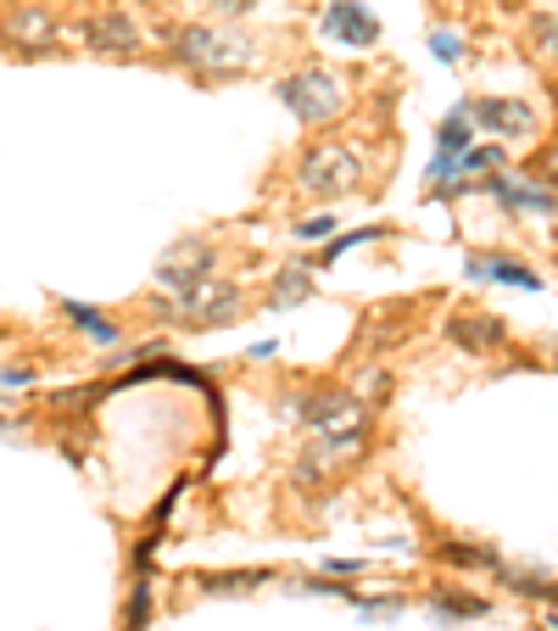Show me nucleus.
Listing matches in <instances>:
<instances>
[{"label":"nucleus","mask_w":558,"mask_h":631,"mask_svg":"<svg viewBox=\"0 0 558 631\" xmlns=\"http://www.w3.org/2000/svg\"><path fill=\"white\" fill-rule=\"evenodd\" d=\"M363 459H368V430H352V436H308V447L291 459V486H297V492H324V486H335L341 475H352Z\"/></svg>","instance_id":"obj_5"},{"label":"nucleus","mask_w":558,"mask_h":631,"mask_svg":"<svg viewBox=\"0 0 558 631\" xmlns=\"http://www.w3.org/2000/svg\"><path fill=\"white\" fill-rule=\"evenodd\" d=\"M273 96H279V107H286L302 129H324V124H335V118L346 113L352 84H346L335 67H324V62H302V67H291V73H279Z\"/></svg>","instance_id":"obj_3"},{"label":"nucleus","mask_w":558,"mask_h":631,"mask_svg":"<svg viewBox=\"0 0 558 631\" xmlns=\"http://www.w3.org/2000/svg\"><path fill=\"white\" fill-rule=\"evenodd\" d=\"M62 313H67V324L73 330H84L89 341H101V346H112L124 330H118V319H107L101 308H89V302H62Z\"/></svg>","instance_id":"obj_17"},{"label":"nucleus","mask_w":558,"mask_h":631,"mask_svg":"<svg viewBox=\"0 0 558 631\" xmlns=\"http://www.w3.org/2000/svg\"><path fill=\"white\" fill-rule=\"evenodd\" d=\"M146 620H151V581H146V570H140V581L129 587V609H124V631H146Z\"/></svg>","instance_id":"obj_23"},{"label":"nucleus","mask_w":558,"mask_h":631,"mask_svg":"<svg viewBox=\"0 0 558 631\" xmlns=\"http://www.w3.org/2000/svg\"><path fill=\"white\" fill-rule=\"evenodd\" d=\"M279 414L308 425L313 436H352V430H368V408L346 392V386H291V392H279Z\"/></svg>","instance_id":"obj_4"},{"label":"nucleus","mask_w":558,"mask_h":631,"mask_svg":"<svg viewBox=\"0 0 558 631\" xmlns=\"http://www.w3.org/2000/svg\"><path fill=\"white\" fill-rule=\"evenodd\" d=\"M213 275H218V240H207V235H184L157 257V291H168V297H184Z\"/></svg>","instance_id":"obj_9"},{"label":"nucleus","mask_w":558,"mask_h":631,"mask_svg":"<svg viewBox=\"0 0 558 631\" xmlns=\"http://www.w3.org/2000/svg\"><path fill=\"white\" fill-rule=\"evenodd\" d=\"M470 275L497 280V286H519V291H541V275H536L530 263H519V257H497V252H475V257H470Z\"/></svg>","instance_id":"obj_13"},{"label":"nucleus","mask_w":558,"mask_h":631,"mask_svg":"<svg viewBox=\"0 0 558 631\" xmlns=\"http://www.w3.org/2000/svg\"><path fill=\"white\" fill-rule=\"evenodd\" d=\"M363 179H368V157H363L357 140L324 135V140H308L302 157H297V191L308 202L335 207V202H346V196L363 191Z\"/></svg>","instance_id":"obj_2"},{"label":"nucleus","mask_w":558,"mask_h":631,"mask_svg":"<svg viewBox=\"0 0 558 631\" xmlns=\"http://www.w3.org/2000/svg\"><path fill=\"white\" fill-rule=\"evenodd\" d=\"M319 29H324L335 45H346V51H368V45L380 40V23H375V12H368L363 0H330L324 18H319Z\"/></svg>","instance_id":"obj_12"},{"label":"nucleus","mask_w":558,"mask_h":631,"mask_svg":"<svg viewBox=\"0 0 558 631\" xmlns=\"http://www.w3.org/2000/svg\"><path fill=\"white\" fill-rule=\"evenodd\" d=\"M335 229H341V224H335V213H319V218H302L291 235H297L302 246H330V240H335Z\"/></svg>","instance_id":"obj_24"},{"label":"nucleus","mask_w":558,"mask_h":631,"mask_svg":"<svg viewBox=\"0 0 558 631\" xmlns=\"http://www.w3.org/2000/svg\"><path fill=\"white\" fill-rule=\"evenodd\" d=\"M257 581H268V570H224V576H196V587H202V592H246V587H257Z\"/></svg>","instance_id":"obj_22"},{"label":"nucleus","mask_w":558,"mask_h":631,"mask_svg":"<svg viewBox=\"0 0 558 631\" xmlns=\"http://www.w3.org/2000/svg\"><path fill=\"white\" fill-rule=\"evenodd\" d=\"M375 235H380V229H346V235H335V240H330V246L319 252V263H335V257H346L352 246H363V240H375Z\"/></svg>","instance_id":"obj_26"},{"label":"nucleus","mask_w":558,"mask_h":631,"mask_svg":"<svg viewBox=\"0 0 558 631\" xmlns=\"http://www.w3.org/2000/svg\"><path fill=\"white\" fill-rule=\"evenodd\" d=\"M547 625H552V631H558V609H552V614H547Z\"/></svg>","instance_id":"obj_32"},{"label":"nucleus","mask_w":558,"mask_h":631,"mask_svg":"<svg viewBox=\"0 0 558 631\" xmlns=\"http://www.w3.org/2000/svg\"><path fill=\"white\" fill-rule=\"evenodd\" d=\"M470 118H475V129H486L497 146H508V140H536V113L525 107V101H514V96H475L470 101Z\"/></svg>","instance_id":"obj_11"},{"label":"nucleus","mask_w":558,"mask_h":631,"mask_svg":"<svg viewBox=\"0 0 558 631\" xmlns=\"http://www.w3.org/2000/svg\"><path fill=\"white\" fill-rule=\"evenodd\" d=\"M162 313H168V319H179L184 330H224V324H235V319L246 313V291H240L235 280L213 275V280L191 286L184 297H168V302H162Z\"/></svg>","instance_id":"obj_6"},{"label":"nucleus","mask_w":558,"mask_h":631,"mask_svg":"<svg viewBox=\"0 0 558 631\" xmlns=\"http://www.w3.org/2000/svg\"><path fill=\"white\" fill-rule=\"evenodd\" d=\"M391 386H397V381H391V370H386V364H363V370L352 375V386H346V392H352L363 408H380V403H391Z\"/></svg>","instance_id":"obj_18"},{"label":"nucleus","mask_w":558,"mask_h":631,"mask_svg":"<svg viewBox=\"0 0 558 631\" xmlns=\"http://www.w3.org/2000/svg\"><path fill=\"white\" fill-rule=\"evenodd\" d=\"M78 45L89 56H107V62H140L146 56V34L124 7H96L89 18H78Z\"/></svg>","instance_id":"obj_8"},{"label":"nucleus","mask_w":558,"mask_h":631,"mask_svg":"<svg viewBox=\"0 0 558 631\" xmlns=\"http://www.w3.org/2000/svg\"><path fill=\"white\" fill-rule=\"evenodd\" d=\"M525 173L536 179L541 191H552V196H558V146H541V151L530 157V168H525Z\"/></svg>","instance_id":"obj_25"},{"label":"nucleus","mask_w":558,"mask_h":631,"mask_svg":"<svg viewBox=\"0 0 558 631\" xmlns=\"http://www.w3.org/2000/svg\"><path fill=\"white\" fill-rule=\"evenodd\" d=\"M436 614H441V620H470V614H486V598H475V592H452V587H436Z\"/></svg>","instance_id":"obj_20"},{"label":"nucleus","mask_w":558,"mask_h":631,"mask_svg":"<svg viewBox=\"0 0 558 631\" xmlns=\"http://www.w3.org/2000/svg\"><path fill=\"white\" fill-rule=\"evenodd\" d=\"M436 56H441V62H458V56H463V40H458V34H436Z\"/></svg>","instance_id":"obj_28"},{"label":"nucleus","mask_w":558,"mask_h":631,"mask_svg":"<svg viewBox=\"0 0 558 631\" xmlns=\"http://www.w3.org/2000/svg\"><path fill=\"white\" fill-rule=\"evenodd\" d=\"M497 576H503L519 598H547V603L558 609V581H547V576H536V570H514V565H503Z\"/></svg>","instance_id":"obj_19"},{"label":"nucleus","mask_w":558,"mask_h":631,"mask_svg":"<svg viewBox=\"0 0 558 631\" xmlns=\"http://www.w3.org/2000/svg\"><path fill=\"white\" fill-rule=\"evenodd\" d=\"M62 0H12L0 7V40H7L18 56H45L62 34Z\"/></svg>","instance_id":"obj_7"},{"label":"nucleus","mask_w":558,"mask_h":631,"mask_svg":"<svg viewBox=\"0 0 558 631\" xmlns=\"http://www.w3.org/2000/svg\"><path fill=\"white\" fill-rule=\"evenodd\" d=\"M0 386H12V392H18V386H34V370H29V364H23V370H0Z\"/></svg>","instance_id":"obj_29"},{"label":"nucleus","mask_w":558,"mask_h":631,"mask_svg":"<svg viewBox=\"0 0 558 631\" xmlns=\"http://www.w3.org/2000/svg\"><path fill=\"white\" fill-rule=\"evenodd\" d=\"M447 341L458 352H470V357H492V352H508V319L486 313V308H452L441 319Z\"/></svg>","instance_id":"obj_10"},{"label":"nucleus","mask_w":558,"mask_h":631,"mask_svg":"<svg viewBox=\"0 0 558 631\" xmlns=\"http://www.w3.org/2000/svg\"><path fill=\"white\" fill-rule=\"evenodd\" d=\"M89 397H101V386H73V392H56V408H78Z\"/></svg>","instance_id":"obj_27"},{"label":"nucleus","mask_w":558,"mask_h":631,"mask_svg":"<svg viewBox=\"0 0 558 631\" xmlns=\"http://www.w3.org/2000/svg\"><path fill=\"white\" fill-rule=\"evenodd\" d=\"M530 51L541 62H558V12H536L530 18Z\"/></svg>","instance_id":"obj_21"},{"label":"nucleus","mask_w":558,"mask_h":631,"mask_svg":"<svg viewBox=\"0 0 558 631\" xmlns=\"http://www.w3.org/2000/svg\"><path fill=\"white\" fill-rule=\"evenodd\" d=\"M470 146H475V118H470V101H458L436 129V157H463Z\"/></svg>","instance_id":"obj_16"},{"label":"nucleus","mask_w":558,"mask_h":631,"mask_svg":"<svg viewBox=\"0 0 558 631\" xmlns=\"http://www.w3.org/2000/svg\"><path fill=\"white\" fill-rule=\"evenodd\" d=\"M436 554H441V565H452V570H492V576L503 570L497 548H492V543H475V536H441Z\"/></svg>","instance_id":"obj_14"},{"label":"nucleus","mask_w":558,"mask_h":631,"mask_svg":"<svg viewBox=\"0 0 558 631\" xmlns=\"http://www.w3.org/2000/svg\"><path fill=\"white\" fill-rule=\"evenodd\" d=\"M552 252H558V213H552Z\"/></svg>","instance_id":"obj_31"},{"label":"nucleus","mask_w":558,"mask_h":631,"mask_svg":"<svg viewBox=\"0 0 558 631\" xmlns=\"http://www.w3.org/2000/svg\"><path fill=\"white\" fill-rule=\"evenodd\" d=\"M251 7H257V0H218V7H213V12H218V18H246Z\"/></svg>","instance_id":"obj_30"},{"label":"nucleus","mask_w":558,"mask_h":631,"mask_svg":"<svg viewBox=\"0 0 558 631\" xmlns=\"http://www.w3.org/2000/svg\"><path fill=\"white\" fill-rule=\"evenodd\" d=\"M168 62H179L202 84H229L257 67V40L240 29H218V23H184L168 40Z\"/></svg>","instance_id":"obj_1"},{"label":"nucleus","mask_w":558,"mask_h":631,"mask_svg":"<svg viewBox=\"0 0 558 631\" xmlns=\"http://www.w3.org/2000/svg\"><path fill=\"white\" fill-rule=\"evenodd\" d=\"M308 297H313V263H291V268H279V275L268 280L262 308H297Z\"/></svg>","instance_id":"obj_15"}]
</instances>
